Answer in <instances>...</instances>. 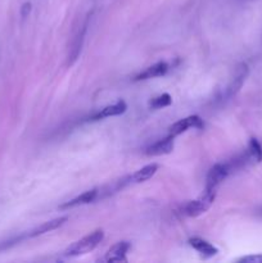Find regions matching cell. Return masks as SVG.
I'll return each instance as SVG.
<instances>
[{"label": "cell", "instance_id": "13", "mask_svg": "<svg viewBox=\"0 0 262 263\" xmlns=\"http://www.w3.org/2000/svg\"><path fill=\"white\" fill-rule=\"evenodd\" d=\"M157 171H158V164H148V166L143 167V168H140L139 171H136L135 174L130 177V182H133V184H140V182L146 181V180L152 179V177L156 175Z\"/></svg>", "mask_w": 262, "mask_h": 263}, {"label": "cell", "instance_id": "8", "mask_svg": "<svg viewBox=\"0 0 262 263\" xmlns=\"http://www.w3.org/2000/svg\"><path fill=\"white\" fill-rule=\"evenodd\" d=\"M126 109H127L126 103L123 102V100H120V102L115 103V104L107 105V107H104L103 109H100L99 112L95 113V115L92 116L91 120L98 121V120H103V118L115 117V116L123 115V113L126 112Z\"/></svg>", "mask_w": 262, "mask_h": 263}, {"label": "cell", "instance_id": "11", "mask_svg": "<svg viewBox=\"0 0 262 263\" xmlns=\"http://www.w3.org/2000/svg\"><path fill=\"white\" fill-rule=\"evenodd\" d=\"M67 221H68V217H59V218H55V220L46 221V222L41 223L39 228H36L35 230L31 231V233L28 234V236H30V238H35V236L43 235V234L49 233V231L57 230V229L61 228L62 225H64Z\"/></svg>", "mask_w": 262, "mask_h": 263}, {"label": "cell", "instance_id": "1", "mask_svg": "<svg viewBox=\"0 0 262 263\" xmlns=\"http://www.w3.org/2000/svg\"><path fill=\"white\" fill-rule=\"evenodd\" d=\"M104 239V233L103 230H97L94 233L89 234V235L84 236L80 240L74 241L71 247L67 248V251L64 252V256L66 257H79L84 256V254L90 253L91 251H94L98 246L100 244V241Z\"/></svg>", "mask_w": 262, "mask_h": 263}, {"label": "cell", "instance_id": "7", "mask_svg": "<svg viewBox=\"0 0 262 263\" xmlns=\"http://www.w3.org/2000/svg\"><path fill=\"white\" fill-rule=\"evenodd\" d=\"M128 249H130V243H127V241H120V243L113 246L112 248L105 253L104 261L108 263L127 262L126 254H127Z\"/></svg>", "mask_w": 262, "mask_h": 263}, {"label": "cell", "instance_id": "4", "mask_svg": "<svg viewBox=\"0 0 262 263\" xmlns=\"http://www.w3.org/2000/svg\"><path fill=\"white\" fill-rule=\"evenodd\" d=\"M249 73L248 66L246 63H240L238 67L235 68V73H234L233 80L230 81V84L228 85L225 91V98H231L236 94V92L240 90V87L243 86L244 81H246L247 76Z\"/></svg>", "mask_w": 262, "mask_h": 263}, {"label": "cell", "instance_id": "6", "mask_svg": "<svg viewBox=\"0 0 262 263\" xmlns=\"http://www.w3.org/2000/svg\"><path fill=\"white\" fill-rule=\"evenodd\" d=\"M174 151V136L169 135L166 139L158 140L157 143L152 144L148 146L145 151L146 156H164V154H170Z\"/></svg>", "mask_w": 262, "mask_h": 263}, {"label": "cell", "instance_id": "2", "mask_svg": "<svg viewBox=\"0 0 262 263\" xmlns=\"http://www.w3.org/2000/svg\"><path fill=\"white\" fill-rule=\"evenodd\" d=\"M216 193H217V190L204 189V193L199 198H197L195 200H190L182 207V213L189 216V217H198V216L203 215L210 210L211 205L215 202Z\"/></svg>", "mask_w": 262, "mask_h": 263}, {"label": "cell", "instance_id": "17", "mask_svg": "<svg viewBox=\"0 0 262 263\" xmlns=\"http://www.w3.org/2000/svg\"><path fill=\"white\" fill-rule=\"evenodd\" d=\"M30 9H31V5L28 4V3L23 4L22 5V10H21V13H22V17H26V15L30 13Z\"/></svg>", "mask_w": 262, "mask_h": 263}, {"label": "cell", "instance_id": "14", "mask_svg": "<svg viewBox=\"0 0 262 263\" xmlns=\"http://www.w3.org/2000/svg\"><path fill=\"white\" fill-rule=\"evenodd\" d=\"M248 158L254 162H262V145L257 139H251L248 144Z\"/></svg>", "mask_w": 262, "mask_h": 263}, {"label": "cell", "instance_id": "5", "mask_svg": "<svg viewBox=\"0 0 262 263\" xmlns=\"http://www.w3.org/2000/svg\"><path fill=\"white\" fill-rule=\"evenodd\" d=\"M203 126H204V123H203L202 118L198 117V116H189V117L182 118V120L175 122L170 127V135L175 138V136L188 131L189 128H203Z\"/></svg>", "mask_w": 262, "mask_h": 263}, {"label": "cell", "instance_id": "12", "mask_svg": "<svg viewBox=\"0 0 262 263\" xmlns=\"http://www.w3.org/2000/svg\"><path fill=\"white\" fill-rule=\"evenodd\" d=\"M97 195H98V190L97 189L87 190V192L82 193V194L79 195V197L73 198V199L69 200V202L62 204L61 208H73V207H77V205L89 204V203L94 202L95 198H97Z\"/></svg>", "mask_w": 262, "mask_h": 263}, {"label": "cell", "instance_id": "15", "mask_svg": "<svg viewBox=\"0 0 262 263\" xmlns=\"http://www.w3.org/2000/svg\"><path fill=\"white\" fill-rule=\"evenodd\" d=\"M171 103L172 99L171 97H170V94H162L153 98V99L149 102V105H151V108H153V109H159V108L169 107V105H171Z\"/></svg>", "mask_w": 262, "mask_h": 263}, {"label": "cell", "instance_id": "3", "mask_svg": "<svg viewBox=\"0 0 262 263\" xmlns=\"http://www.w3.org/2000/svg\"><path fill=\"white\" fill-rule=\"evenodd\" d=\"M230 172V166L228 163H217L210 170L205 180V189L217 190L218 185L228 177Z\"/></svg>", "mask_w": 262, "mask_h": 263}, {"label": "cell", "instance_id": "9", "mask_svg": "<svg viewBox=\"0 0 262 263\" xmlns=\"http://www.w3.org/2000/svg\"><path fill=\"white\" fill-rule=\"evenodd\" d=\"M169 71V64L166 62H158V63L153 64V66L148 67L145 71H143L141 73H139L135 77V81H140V80H148V79H154V77H161L164 76Z\"/></svg>", "mask_w": 262, "mask_h": 263}, {"label": "cell", "instance_id": "10", "mask_svg": "<svg viewBox=\"0 0 262 263\" xmlns=\"http://www.w3.org/2000/svg\"><path fill=\"white\" fill-rule=\"evenodd\" d=\"M189 244L198 252L202 254L204 258H210V257L216 256L218 253V249L213 247L212 244L208 243L207 240H203L200 238H192L189 240Z\"/></svg>", "mask_w": 262, "mask_h": 263}, {"label": "cell", "instance_id": "16", "mask_svg": "<svg viewBox=\"0 0 262 263\" xmlns=\"http://www.w3.org/2000/svg\"><path fill=\"white\" fill-rule=\"evenodd\" d=\"M238 262H244V263H262V254H254V256L241 257V258L238 259Z\"/></svg>", "mask_w": 262, "mask_h": 263}]
</instances>
